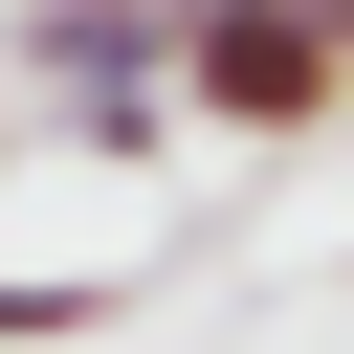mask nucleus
Returning a JSON list of instances; mask_svg holds the SVG:
<instances>
[{
	"mask_svg": "<svg viewBox=\"0 0 354 354\" xmlns=\"http://www.w3.org/2000/svg\"><path fill=\"white\" fill-rule=\"evenodd\" d=\"M44 133L111 155V177H155V155H177V88H44Z\"/></svg>",
	"mask_w": 354,
	"mask_h": 354,
	"instance_id": "nucleus-4",
	"label": "nucleus"
},
{
	"mask_svg": "<svg viewBox=\"0 0 354 354\" xmlns=\"http://www.w3.org/2000/svg\"><path fill=\"white\" fill-rule=\"evenodd\" d=\"M310 22H332V44H354V0H310Z\"/></svg>",
	"mask_w": 354,
	"mask_h": 354,
	"instance_id": "nucleus-5",
	"label": "nucleus"
},
{
	"mask_svg": "<svg viewBox=\"0 0 354 354\" xmlns=\"http://www.w3.org/2000/svg\"><path fill=\"white\" fill-rule=\"evenodd\" d=\"M155 88H177L199 133H243V155H288V133H332V111H354V44H332L310 0H177V44H155Z\"/></svg>",
	"mask_w": 354,
	"mask_h": 354,
	"instance_id": "nucleus-1",
	"label": "nucleus"
},
{
	"mask_svg": "<svg viewBox=\"0 0 354 354\" xmlns=\"http://www.w3.org/2000/svg\"><path fill=\"white\" fill-rule=\"evenodd\" d=\"M155 44H177V0H0L22 111H44V88H155Z\"/></svg>",
	"mask_w": 354,
	"mask_h": 354,
	"instance_id": "nucleus-2",
	"label": "nucleus"
},
{
	"mask_svg": "<svg viewBox=\"0 0 354 354\" xmlns=\"http://www.w3.org/2000/svg\"><path fill=\"white\" fill-rule=\"evenodd\" d=\"M133 332V266H0V354H88Z\"/></svg>",
	"mask_w": 354,
	"mask_h": 354,
	"instance_id": "nucleus-3",
	"label": "nucleus"
},
{
	"mask_svg": "<svg viewBox=\"0 0 354 354\" xmlns=\"http://www.w3.org/2000/svg\"><path fill=\"white\" fill-rule=\"evenodd\" d=\"M332 133H354V111H332Z\"/></svg>",
	"mask_w": 354,
	"mask_h": 354,
	"instance_id": "nucleus-6",
	"label": "nucleus"
}]
</instances>
